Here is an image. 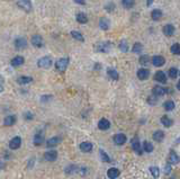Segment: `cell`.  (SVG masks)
Here are the masks:
<instances>
[{
    "mask_svg": "<svg viewBox=\"0 0 180 179\" xmlns=\"http://www.w3.org/2000/svg\"><path fill=\"white\" fill-rule=\"evenodd\" d=\"M139 61H140V63L142 65H147V64L150 63V57L147 55H141Z\"/></svg>",
    "mask_w": 180,
    "mask_h": 179,
    "instance_id": "cell-41",
    "label": "cell"
},
{
    "mask_svg": "<svg viewBox=\"0 0 180 179\" xmlns=\"http://www.w3.org/2000/svg\"><path fill=\"white\" fill-rule=\"evenodd\" d=\"M15 47H16V50L18 51H22V50H25L26 47H27L28 45V42L26 39H24V37H18V39H15Z\"/></svg>",
    "mask_w": 180,
    "mask_h": 179,
    "instance_id": "cell-6",
    "label": "cell"
},
{
    "mask_svg": "<svg viewBox=\"0 0 180 179\" xmlns=\"http://www.w3.org/2000/svg\"><path fill=\"white\" fill-rule=\"evenodd\" d=\"M24 118H25L26 121H33L34 114L32 112H25L24 113Z\"/></svg>",
    "mask_w": 180,
    "mask_h": 179,
    "instance_id": "cell-43",
    "label": "cell"
},
{
    "mask_svg": "<svg viewBox=\"0 0 180 179\" xmlns=\"http://www.w3.org/2000/svg\"><path fill=\"white\" fill-rule=\"evenodd\" d=\"M33 81V78L32 77H27V76H22V77H19L17 79V82L19 84H30Z\"/></svg>",
    "mask_w": 180,
    "mask_h": 179,
    "instance_id": "cell-27",
    "label": "cell"
},
{
    "mask_svg": "<svg viewBox=\"0 0 180 179\" xmlns=\"http://www.w3.org/2000/svg\"><path fill=\"white\" fill-rule=\"evenodd\" d=\"M142 50H143V46H142L141 43H135V44L133 45V47H132V51H133L134 53H141Z\"/></svg>",
    "mask_w": 180,
    "mask_h": 179,
    "instance_id": "cell-39",
    "label": "cell"
},
{
    "mask_svg": "<svg viewBox=\"0 0 180 179\" xmlns=\"http://www.w3.org/2000/svg\"><path fill=\"white\" fill-rule=\"evenodd\" d=\"M152 2H153V0H147V1H146V6L150 7V6L152 5Z\"/></svg>",
    "mask_w": 180,
    "mask_h": 179,
    "instance_id": "cell-50",
    "label": "cell"
},
{
    "mask_svg": "<svg viewBox=\"0 0 180 179\" xmlns=\"http://www.w3.org/2000/svg\"><path fill=\"white\" fill-rule=\"evenodd\" d=\"M99 153H100V159L102 162H106V163H109L110 162V158L108 157V154H107L106 152L104 151V150H99Z\"/></svg>",
    "mask_w": 180,
    "mask_h": 179,
    "instance_id": "cell-35",
    "label": "cell"
},
{
    "mask_svg": "<svg viewBox=\"0 0 180 179\" xmlns=\"http://www.w3.org/2000/svg\"><path fill=\"white\" fill-rule=\"evenodd\" d=\"M119 50L122 51V52H127L128 51V44H127V42L125 39L119 43Z\"/></svg>",
    "mask_w": 180,
    "mask_h": 179,
    "instance_id": "cell-42",
    "label": "cell"
},
{
    "mask_svg": "<svg viewBox=\"0 0 180 179\" xmlns=\"http://www.w3.org/2000/svg\"><path fill=\"white\" fill-rule=\"evenodd\" d=\"M79 171V167L75 166V164H69L67 168L64 169V172L67 175H72L74 172H78Z\"/></svg>",
    "mask_w": 180,
    "mask_h": 179,
    "instance_id": "cell-26",
    "label": "cell"
},
{
    "mask_svg": "<svg viewBox=\"0 0 180 179\" xmlns=\"http://www.w3.org/2000/svg\"><path fill=\"white\" fill-rule=\"evenodd\" d=\"M79 148H80V150H81L82 152L88 153V152L92 151V148H94V146H92V143H90V142H82V143L79 146Z\"/></svg>",
    "mask_w": 180,
    "mask_h": 179,
    "instance_id": "cell-19",
    "label": "cell"
},
{
    "mask_svg": "<svg viewBox=\"0 0 180 179\" xmlns=\"http://www.w3.org/2000/svg\"><path fill=\"white\" fill-rule=\"evenodd\" d=\"M179 142H180V139H178V140L176 141V143H179Z\"/></svg>",
    "mask_w": 180,
    "mask_h": 179,
    "instance_id": "cell-53",
    "label": "cell"
},
{
    "mask_svg": "<svg viewBox=\"0 0 180 179\" xmlns=\"http://www.w3.org/2000/svg\"><path fill=\"white\" fill-rule=\"evenodd\" d=\"M163 107H164V109H165L167 112H171V111L174 109L176 105H174V103L172 100H167L163 104Z\"/></svg>",
    "mask_w": 180,
    "mask_h": 179,
    "instance_id": "cell-31",
    "label": "cell"
},
{
    "mask_svg": "<svg viewBox=\"0 0 180 179\" xmlns=\"http://www.w3.org/2000/svg\"><path fill=\"white\" fill-rule=\"evenodd\" d=\"M122 4H123V6L125 7V8H132L133 6H134L135 4V0H122Z\"/></svg>",
    "mask_w": 180,
    "mask_h": 179,
    "instance_id": "cell-38",
    "label": "cell"
},
{
    "mask_svg": "<svg viewBox=\"0 0 180 179\" xmlns=\"http://www.w3.org/2000/svg\"><path fill=\"white\" fill-rule=\"evenodd\" d=\"M71 36H72L74 39L79 41V42H83L84 41L83 35L80 33V32H78V31H72V32H71Z\"/></svg>",
    "mask_w": 180,
    "mask_h": 179,
    "instance_id": "cell-32",
    "label": "cell"
},
{
    "mask_svg": "<svg viewBox=\"0 0 180 179\" xmlns=\"http://www.w3.org/2000/svg\"><path fill=\"white\" fill-rule=\"evenodd\" d=\"M177 89L180 90V81H179V82H178V84H177Z\"/></svg>",
    "mask_w": 180,
    "mask_h": 179,
    "instance_id": "cell-52",
    "label": "cell"
},
{
    "mask_svg": "<svg viewBox=\"0 0 180 179\" xmlns=\"http://www.w3.org/2000/svg\"><path fill=\"white\" fill-rule=\"evenodd\" d=\"M168 163H170V164H178V163H180V157L173 151V150H171V151H170L169 159H168Z\"/></svg>",
    "mask_w": 180,
    "mask_h": 179,
    "instance_id": "cell-11",
    "label": "cell"
},
{
    "mask_svg": "<svg viewBox=\"0 0 180 179\" xmlns=\"http://www.w3.org/2000/svg\"><path fill=\"white\" fill-rule=\"evenodd\" d=\"M150 77V71L147 69H140L137 71V78L140 80H146Z\"/></svg>",
    "mask_w": 180,
    "mask_h": 179,
    "instance_id": "cell-21",
    "label": "cell"
},
{
    "mask_svg": "<svg viewBox=\"0 0 180 179\" xmlns=\"http://www.w3.org/2000/svg\"><path fill=\"white\" fill-rule=\"evenodd\" d=\"M154 80L160 82V84H165L167 82V76L163 71H158L155 74H154Z\"/></svg>",
    "mask_w": 180,
    "mask_h": 179,
    "instance_id": "cell-17",
    "label": "cell"
},
{
    "mask_svg": "<svg viewBox=\"0 0 180 179\" xmlns=\"http://www.w3.org/2000/svg\"><path fill=\"white\" fill-rule=\"evenodd\" d=\"M107 73H108V76H109V78L112 79V80H115V81H117L118 79H119V74H118V72L115 70V69L109 68V69L107 70Z\"/></svg>",
    "mask_w": 180,
    "mask_h": 179,
    "instance_id": "cell-28",
    "label": "cell"
},
{
    "mask_svg": "<svg viewBox=\"0 0 180 179\" xmlns=\"http://www.w3.org/2000/svg\"><path fill=\"white\" fill-rule=\"evenodd\" d=\"M131 146H132V150H133V151L136 152L139 156H142L143 151H142L141 143H140V141H139V138H137V136H135V138L132 139V141H131Z\"/></svg>",
    "mask_w": 180,
    "mask_h": 179,
    "instance_id": "cell-5",
    "label": "cell"
},
{
    "mask_svg": "<svg viewBox=\"0 0 180 179\" xmlns=\"http://www.w3.org/2000/svg\"><path fill=\"white\" fill-rule=\"evenodd\" d=\"M96 51L100 52V53H107L109 52V50L112 49V43L110 42H101L96 45Z\"/></svg>",
    "mask_w": 180,
    "mask_h": 179,
    "instance_id": "cell-3",
    "label": "cell"
},
{
    "mask_svg": "<svg viewBox=\"0 0 180 179\" xmlns=\"http://www.w3.org/2000/svg\"><path fill=\"white\" fill-rule=\"evenodd\" d=\"M69 61H70L69 57H61V59H59L55 63V69L60 73L65 72L68 65H69Z\"/></svg>",
    "mask_w": 180,
    "mask_h": 179,
    "instance_id": "cell-1",
    "label": "cell"
},
{
    "mask_svg": "<svg viewBox=\"0 0 180 179\" xmlns=\"http://www.w3.org/2000/svg\"><path fill=\"white\" fill-rule=\"evenodd\" d=\"M52 98H53L52 95H44L41 97V101H42V103H47V101H51Z\"/></svg>",
    "mask_w": 180,
    "mask_h": 179,
    "instance_id": "cell-45",
    "label": "cell"
},
{
    "mask_svg": "<svg viewBox=\"0 0 180 179\" xmlns=\"http://www.w3.org/2000/svg\"><path fill=\"white\" fill-rule=\"evenodd\" d=\"M22 146V139H20V136H15V138H12L9 142V148H10L11 150H17V149H19Z\"/></svg>",
    "mask_w": 180,
    "mask_h": 179,
    "instance_id": "cell-9",
    "label": "cell"
},
{
    "mask_svg": "<svg viewBox=\"0 0 180 179\" xmlns=\"http://www.w3.org/2000/svg\"><path fill=\"white\" fill-rule=\"evenodd\" d=\"M77 22L80 24H86L88 22V17L83 12H79V14H77Z\"/></svg>",
    "mask_w": 180,
    "mask_h": 179,
    "instance_id": "cell-30",
    "label": "cell"
},
{
    "mask_svg": "<svg viewBox=\"0 0 180 179\" xmlns=\"http://www.w3.org/2000/svg\"><path fill=\"white\" fill-rule=\"evenodd\" d=\"M152 138H153V140L155 141V142H162L163 139H164V132L161 131V130H158V131H155L153 133Z\"/></svg>",
    "mask_w": 180,
    "mask_h": 179,
    "instance_id": "cell-22",
    "label": "cell"
},
{
    "mask_svg": "<svg viewBox=\"0 0 180 179\" xmlns=\"http://www.w3.org/2000/svg\"><path fill=\"white\" fill-rule=\"evenodd\" d=\"M4 91V80L0 78V92Z\"/></svg>",
    "mask_w": 180,
    "mask_h": 179,
    "instance_id": "cell-48",
    "label": "cell"
},
{
    "mask_svg": "<svg viewBox=\"0 0 180 179\" xmlns=\"http://www.w3.org/2000/svg\"><path fill=\"white\" fill-rule=\"evenodd\" d=\"M16 121H17V117L15 115H9V116L4 118V125H5V126H12L14 124L16 123Z\"/></svg>",
    "mask_w": 180,
    "mask_h": 179,
    "instance_id": "cell-20",
    "label": "cell"
},
{
    "mask_svg": "<svg viewBox=\"0 0 180 179\" xmlns=\"http://www.w3.org/2000/svg\"><path fill=\"white\" fill-rule=\"evenodd\" d=\"M24 63H25V59H24L22 56H20V55L15 56V57H14V59L10 61V64L12 65V67H15V68L20 67V65H22Z\"/></svg>",
    "mask_w": 180,
    "mask_h": 179,
    "instance_id": "cell-15",
    "label": "cell"
},
{
    "mask_svg": "<svg viewBox=\"0 0 180 179\" xmlns=\"http://www.w3.org/2000/svg\"><path fill=\"white\" fill-rule=\"evenodd\" d=\"M126 135L123 134V133H118V134L114 135V143L116 146H123L126 142Z\"/></svg>",
    "mask_w": 180,
    "mask_h": 179,
    "instance_id": "cell-10",
    "label": "cell"
},
{
    "mask_svg": "<svg viewBox=\"0 0 180 179\" xmlns=\"http://www.w3.org/2000/svg\"><path fill=\"white\" fill-rule=\"evenodd\" d=\"M142 146H143V150L145 152H147V153H150V152L153 151V146H152V143H150L149 141H144Z\"/></svg>",
    "mask_w": 180,
    "mask_h": 179,
    "instance_id": "cell-34",
    "label": "cell"
},
{
    "mask_svg": "<svg viewBox=\"0 0 180 179\" xmlns=\"http://www.w3.org/2000/svg\"><path fill=\"white\" fill-rule=\"evenodd\" d=\"M174 33V27L173 25H171V24H168V25H165L164 27H163V34L165 35V36H172Z\"/></svg>",
    "mask_w": 180,
    "mask_h": 179,
    "instance_id": "cell-24",
    "label": "cell"
},
{
    "mask_svg": "<svg viewBox=\"0 0 180 179\" xmlns=\"http://www.w3.org/2000/svg\"><path fill=\"white\" fill-rule=\"evenodd\" d=\"M152 63H153L154 67H162V65H164V63H165V60H164L163 56L155 55L152 57Z\"/></svg>",
    "mask_w": 180,
    "mask_h": 179,
    "instance_id": "cell-14",
    "label": "cell"
},
{
    "mask_svg": "<svg viewBox=\"0 0 180 179\" xmlns=\"http://www.w3.org/2000/svg\"><path fill=\"white\" fill-rule=\"evenodd\" d=\"M61 142H62V138H60V136H53V138H51V139H49V140L46 141V146L53 148V146H59Z\"/></svg>",
    "mask_w": 180,
    "mask_h": 179,
    "instance_id": "cell-12",
    "label": "cell"
},
{
    "mask_svg": "<svg viewBox=\"0 0 180 179\" xmlns=\"http://www.w3.org/2000/svg\"><path fill=\"white\" fill-rule=\"evenodd\" d=\"M178 74H179V71L177 70V68H171L170 70H169V77L172 79H176L178 77Z\"/></svg>",
    "mask_w": 180,
    "mask_h": 179,
    "instance_id": "cell-36",
    "label": "cell"
},
{
    "mask_svg": "<svg viewBox=\"0 0 180 179\" xmlns=\"http://www.w3.org/2000/svg\"><path fill=\"white\" fill-rule=\"evenodd\" d=\"M98 127H99V130H101V131H106V130H108L110 127V122H109L107 118H101L100 121L98 122Z\"/></svg>",
    "mask_w": 180,
    "mask_h": 179,
    "instance_id": "cell-18",
    "label": "cell"
},
{
    "mask_svg": "<svg viewBox=\"0 0 180 179\" xmlns=\"http://www.w3.org/2000/svg\"><path fill=\"white\" fill-rule=\"evenodd\" d=\"M44 140H45L44 132H43V131H39V132H37L36 134L34 135V140H33L34 146H42L43 142H44Z\"/></svg>",
    "mask_w": 180,
    "mask_h": 179,
    "instance_id": "cell-7",
    "label": "cell"
},
{
    "mask_svg": "<svg viewBox=\"0 0 180 179\" xmlns=\"http://www.w3.org/2000/svg\"><path fill=\"white\" fill-rule=\"evenodd\" d=\"M179 74H180V71H179Z\"/></svg>",
    "mask_w": 180,
    "mask_h": 179,
    "instance_id": "cell-54",
    "label": "cell"
},
{
    "mask_svg": "<svg viewBox=\"0 0 180 179\" xmlns=\"http://www.w3.org/2000/svg\"><path fill=\"white\" fill-rule=\"evenodd\" d=\"M152 92H153V95L154 96H163L165 95L167 92H168V89H165V88H163L161 86H155V87H153V89H152Z\"/></svg>",
    "mask_w": 180,
    "mask_h": 179,
    "instance_id": "cell-16",
    "label": "cell"
},
{
    "mask_svg": "<svg viewBox=\"0 0 180 179\" xmlns=\"http://www.w3.org/2000/svg\"><path fill=\"white\" fill-rule=\"evenodd\" d=\"M171 53L176 54V55H180V45L178 43H176L171 46Z\"/></svg>",
    "mask_w": 180,
    "mask_h": 179,
    "instance_id": "cell-37",
    "label": "cell"
},
{
    "mask_svg": "<svg viewBox=\"0 0 180 179\" xmlns=\"http://www.w3.org/2000/svg\"><path fill=\"white\" fill-rule=\"evenodd\" d=\"M151 17L153 20H159V19L162 17V11L159 10V9H154V10L152 11Z\"/></svg>",
    "mask_w": 180,
    "mask_h": 179,
    "instance_id": "cell-33",
    "label": "cell"
},
{
    "mask_svg": "<svg viewBox=\"0 0 180 179\" xmlns=\"http://www.w3.org/2000/svg\"><path fill=\"white\" fill-rule=\"evenodd\" d=\"M75 4H79V5H84L86 4V1L84 0H73Z\"/></svg>",
    "mask_w": 180,
    "mask_h": 179,
    "instance_id": "cell-49",
    "label": "cell"
},
{
    "mask_svg": "<svg viewBox=\"0 0 180 179\" xmlns=\"http://www.w3.org/2000/svg\"><path fill=\"white\" fill-rule=\"evenodd\" d=\"M34 162H35V159H34V158H32V159H30V161H28V168H32V167H33L34 166Z\"/></svg>",
    "mask_w": 180,
    "mask_h": 179,
    "instance_id": "cell-47",
    "label": "cell"
},
{
    "mask_svg": "<svg viewBox=\"0 0 180 179\" xmlns=\"http://www.w3.org/2000/svg\"><path fill=\"white\" fill-rule=\"evenodd\" d=\"M164 170H165V174H167V175L170 174V171H171V164H170V163H168V164L165 166Z\"/></svg>",
    "mask_w": 180,
    "mask_h": 179,
    "instance_id": "cell-46",
    "label": "cell"
},
{
    "mask_svg": "<svg viewBox=\"0 0 180 179\" xmlns=\"http://www.w3.org/2000/svg\"><path fill=\"white\" fill-rule=\"evenodd\" d=\"M119 175H120V171L117 168H110L108 169V171H107V176H108V178L110 179H116Z\"/></svg>",
    "mask_w": 180,
    "mask_h": 179,
    "instance_id": "cell-23",
    "label": "cell"
},
{
    "mask_svg": "<svg viewBox=\"0 0 180 179\" xmlns=\"http://www.w3.org/2000/svg\"><path fill=\"white\" fill-rule=\"evenodd\" d=\"M17 6L24 11H26V12L32 11V8H33V5H32L30 0H18L17 1Z\"/></svg>",
    "mask_w": 180,
    "mask_h": 179,
    "instance_id": "cell-4",
    "label": "cell"
},
{
    "mask_svg": "<svg viewBox=\"0 0 180 179\" xmlns=\"http://www.w3.org/2000/svg\"><path fill=\"white\" fill-rule=\"evenodd\" d=\"M161 123L163 124V126L165 127H171L173 125V121L171 118H169L168 116H162L161 117Z\"/></svg>",
    "mask_w": 180,
    "mask_h": 179,
    "instance_id": "cell-29",
    "label": "cell"
},
{
    "mask_svg": "<svg viewBox=\"0 0 180 179\" xmlns=\"http://www.w3.org/2000/svg\"><path fill=\"white\" fill-rule=\"evenodd\" d=\"M44 159L46 161H50V162H53L57 159V152L54 151V150H51V151H47L44 154Z\"/></svg>",
    "mask_w": 180,
    "mask_h": 179,
    "instance_id": "cell-13",
    "label": "cell"
},
{
    "mask_svg": "<svg viewBox=\"0 0 180 179\" xmlns=\"http://www.w3.org/2000/svg\"><path fill=\"white\" fill-rule=\"evenodd\" d=\"M5 168V163L2 162V161H0V170H1V169H4Z\"/></svg>",
    "mask_w": 180,
    "mask_h": 179,
    "instance_id": "cell-51",
    "label": "cell"
},
{
    "mask_svg": "<svg viewBox=\"0 0 180 179\" xmlns=\"http://www.w3.org/2000/svg\"><path fill=\"white\" fill-rule=\"evenodd\" d=\"M147 103L150 104V105H155L158 101H157V96H150L149 98H147Z\"/></svg>",
    "mask_w": 180,
    "mask_h": 179,
    "instance_id": "cell-44",
    "label": "cell"
},
{
    "mask_svg": "<svg viewBox=\"0 0 180 179\" xmlns=\"http://www.w3.org/2000/svg\"><path fill=\"white\" fill-rule=\"evenodd\" d=\"M150 172L154 178H158L160 176V170L158 167H150Z\"/></svg>",
    "mask_w": 180,
    "mask_h": 179,
    "instance_id": "cell-40",
    "label": "cell"
},
{
    "mask_svg": "<svg viewBox=\"0 0 180 179\" xmlns=\"http://www.w3.org/2000/svg\"><path fill=\"white\" fill-rule=\"evenodd\" d=\"M99 26H100L101 29H104V31H107L109 26H110V22H109V19L106 18V17H102L100 19V22H99Z\"/></svg>",
    "mask_w": 180,
    "mask_h": 179,
    "instance_id": "cell-25",
    "label": "cell"
},
{
    "mask_svg": "<svg viewBox=\"0 0 180 179\" xmlns=\"http://www.w3.org/2000/svg\"><path fill=\"white\" fill-rule=\"evenodd\" d=\"M30 43L35 47H42L44 45V41H43V37L41 35H33L32 39H30Z\"/></svg>",
    "mask_w": 180,
    "mask_h": 179,
    "instance_id": "cell-8",
    "label": "cell"
},
{
    "mask_svg": "<svg viewBox=\"0 0 180 179\" xmlns=\"http://www.w3.org/2000/svg\"><path fill=\"white\" fill-rule=\"evenodd\" d=\"M52 64H53V61H52L51 56H43L37 61V65L42 69H49V68H51Z\"/></svg>",
    "mask_w": 180,
    "mask_h": 179,
    "instance_id": "cell-2",
    "label": "cell"
}]
</instances>
